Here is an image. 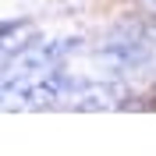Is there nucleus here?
<instances>
[{"label": "nucleus", "mask_w": 156, "mask_h": 156, "mask_svg": "<svg viewBox=\"0 0 156 156\" xmlns=\"http://www.w3.org/2000/svg\"><path fill=\"white\" fill-rule=\"evenodd\" d=\"M153 36H156V21H153Z\"/></svg>", "instance_id": "1"}]
</instances>
